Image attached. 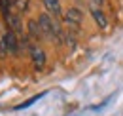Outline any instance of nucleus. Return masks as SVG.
<instances>
[{"label": "nucleus", "mask_w": 123, "mask_h": 116, "mask_svg": "<svg viewBox=\"0 0 123 116\" xmlns=\"http://www.w3.org/2000/svg\"><path fill=\"white\" fill-rule=\"evenodd\" d=\"M38 23H40V27H42V32H44V36L47 38H51V40H55V42H61V36L64 34L59 27V23L55 21V17L53 15L46 14H40L38 17Z\"/></svg>", "instance_id": "nucleus-1"}, {"label": "nucleus", "mask_w": 123, "mask_h": 116, "mask_svg": "<svg viewBox=\"0 0 123 116\" xmlns=\"http://www.w3.org/2000/svg\"><path fill=\"white\" fill-rule=\"evenodd\" d=\"M29 53H31V59H32V65L40 71V69H44V65H46V51L38 46V44H34V46H29Z\"/></svg>", "instance_id": "nucleus-2"}, {"label": "nucleus", "mask_w": 123, "mask_h": 116, "mask_svg": "<svg viewBox=\"0 0 123 116\" xmlns=\"http://www.w3.org/2000/svg\"><path fill=\"white\" fill-rule=\"evenodd\" d=\"M62 19H64V23L70 25V27H80L81 21H83V14H81L78 8H68V10L64 12V15H62Z\"/></svg>", "instance_id": "nucleus-3"}, {"label": "nucleus", "mask_w": 123, "mask_h": 116, "mask_svg": "<svg viewBox=\"0 0 123 116\" xmlns=\"http://www.w3.org/2000/svg\"><path fill=\"white\" fill-rule=\"evenodd\" d=\"M4 42H6V48H8L10 53H17L19 51V40H17V34L13 30L8 29L4 32Z\"/></svg>", "instance_id": "nucleus-4"}, {"label": "nucleus", "mask_w": 123, "mask_h": 116, "mask_svg": "<svg viewBox=\"0 0 123 116\" xmlns=\"http://www.w3.org/2000/svg\"><path fill=\"white\" fill-rule=\"evenodd\" d=\"M6 25H8V29L10 30H13L17 36L19 34H23V25H21V15H17V14H12L8 19H6Z\"/></svg>", "instance_id": "nucleus-5"}, {"label": "nucleus", "mask_w": 123, "mask_h": 116, "mask_svg": "<svg viewBox=\"0 0 123 116\" xmlns=\"http://www.w3.org/2000/svg\"><path fill=\"white\" fill-rule=\"evenodd\" d=\"M42 4H44V8L47 10V14L53 15V17H59V15L62 14L61 2H59V0H42Z\"/></svg>", "instance_id": "nucleus-6"}, {"label": "nucleus", "mask_w": 123, "mask_h": 116, "mask_svg": "<svg viewBox=\"0 0 123 116\" xmlns=\"http://www.w3.org/2000/svg\"><path fill=\"white\" fill-rule=\"evenodd\" d=\"M27 30H29V36H32V38H42V36H44L42 27H40V23H38L36 19H31V21L27 23Z\"/></svg>", "instance_id": "nucleus-7"}, {"label": "nucleus", "mask_w": 123, "mask_h": 116, "mask_svg": "<svg viewBox=\"0 0 123 116\" xmlns=\"http://www.w3.org/2000/svg\"><path fill=\"white\" fill-rule=\"evenodd\" d=\"M91 15H93V19H95V23H97L100 29H106V27H108V21H106V17H104V14H102L100 10L93 8V10H91Z\"/></svg>", "instance_id": "nucleus-8"}, {"label": "nucleus", "mask_w": 123, "mask_h": 116, "mask_svg": "<svg viewBox=\"0 0 123 116\" xmlns=\"http://www.w3.org/2000/svg\"><path fill=\"white\" fill-rule=\"evenodd\" d=\"M12 4H13V0H0V12L4 19H8L12 15Z\"/></svg>", "instance_id": "nucleus-9"}, {"label": "nucleus", "mask_w": 123, "mask_h": 116, "mask_svg": "<svg viewBox=\"0 0 123 116\" xmlns=\"http://www.w3.org/2000/svg\"><path fill=\"white\" fill-rule=\"evenodd\" d=\"M44 95H46V91H42V93H38V95H32V97H29V99H27V101H23L21 105H17L15 109H17V110H21V109H29L32 103H36L38 99H42Z\"/></svg>", "instance_id": "nucleus-10"}, {"label": "nucleus", "mask_w": 123, "mask_h": 116, "mask_svg": "<svg viewBox=\"0 0 123 116\" xmlns=\"http://www.w3.org/2000/svg\"><path fill=\"white\" fill-rule=\"evenodd\" d=\"M13 4L17 6L19 12H25V10L29 8V0H13Z\"/></svg>", "instance_id": "nucleus-11"}]
</instances>
